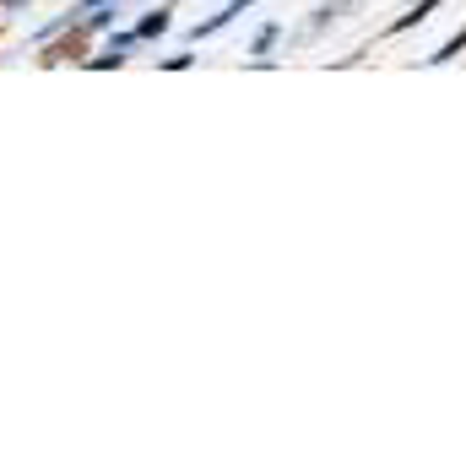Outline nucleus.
I'll return each instance as SVG.
<instances>
[{
	"mask_svg": "<svg viewBox=\"0 0 466 466\" xmlns=\"http://www.w3.org/2000/svg\"><path fill=\"white\" fill-rule=\"evenodd\" d=\"M440 11V0H412V11H401L396 22H390V33H407V27H418V22H429Z\"/></svg>",
	"mask_w": 466,
	"mask_h": 466,
	"instance_id": "1",
	"label": "nucleus"
},
{
	"mask_svg": "<svg viewBox=\"0 0 466 466\" xmlns=\"http://www.w3.org/2000/svg\"><path fill=\"white\" fill-rule=\"evenodd\" d=\"M461 55H466V27L445 44V49H440V55H429V66H451V60H461Z\"/></svg>",
	"mask_w": 466,
	"mask_h": 466,
	"instance_id": "2",
	"label": "nucleus"
},
{
	"mask_svg": "<svg viewBox=\"0 0 466 466\" xmlns=\"http://www.w3.org/2000/svg\"><path fill=\"white\" fill-rule=\"evenodd\" d=\"M136 33H141V38H152V33H168V11H152V16H147Z\"/></svg>",
	"mask_w": 466,
	"mask_h": 466,
	"instance_id": "3",
	"label": "nucleus"
}]
</instances>
